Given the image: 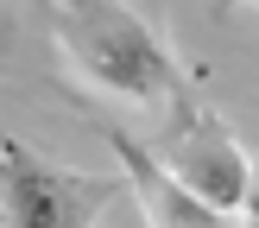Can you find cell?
<instances>
[{
  "label": "cell",
  "instance_id": "obj_4",
  "mask_svg": "<svg viewBox=\"0 0 259 228\" xmlns=\"http://www.w3.org/2000/svg\"><path fill=\"white\" fill-rule=\"evenodd\" d=\"M101 139L120 152V165H126V190L139 197V209H146L152 228H234V215L209 209V203H202L190 184H177V177L164 171V159H158L152 146H139L126 127L101 121Z\"/></svg>",
  "mask_w": 259,
  "mask_h": 228
},
{
  "label": "cell",
  "instance_id": "obj_6",
  "mask_svg": "<svg viewBox=\"0 0 259 228\" xmlns=\"http://www.w3.org/2000/svg\"><path fill=\"white\" fill-rule=\"evenodd\" d=\"M222 7H234V0H222ZM253 7H259V0H253Z\"/></svg>",
  "mask_w": 259,
  "mask_h": 228
},
{
  "label": "cell",
  "instance_id": "obj_3",
  "mask_svg": "<svg viewBox=\"0 0 259 228\" xmlns=\"http://www.w3.org/2000/svg\"><path fill=\"white\" fill-rule=\"evenodd\" d=\"M152 152L164 159V171H171L177 184H190L209 209H222V215H240V203H247V190L259 177L247 165V152H240V139L228 133V121L215 108H202V101L177 108L171 127H164V139Z\"/></svg>",
  "mask_w": 259,
  "mask_h": 228
},
{
  "label": "cell",
  "instance_id": "obj_5",
  "mask_svg": "<svg viewBox=\"0 0 259 228\" xmlns=\"http://www.w3.org/2000/svg\"><path fill=\"white\" fill-rule=\"evenodd\" d=\"M234 228H259V177H253V190H247V203H240V215H234Z\"/></svg>",
  "mask_w": 259,
  "mask_h": 228
},
{
  "label": "cell",
  "instance_id": "obj_1",
  "mask_svg": "<svg viewBox=\"0 0 259 228\" xmlns=\"http://www.w3.org/2000/svg\"><path fill=\"white\" fill-rule=\"evenodd\" d=\"M38 7L51 19L57 51L70 57V70L89 89H101L114 101H133V108H164V114L196 101L171 45L126 0H38Z\"/></svg>",
  "mask_w": 259,
  "mask_h": 228
},
{
  "label": "cell",
  "instance_id": "obj_2",
  "mask_svg": "<svg viewBox=\"0 0 259 228\" xmlns=\"http://www.w3.org/2000/svg\"><path fill=\"white\" fill-rule=\"evenodd\" d=\"M120 190L126 177H89L70 165H51L13 133H0V215H7V228H95Z\"/></svg>",
  "mask_w": 259,
  "mask_h": 228
}]
</instances>
